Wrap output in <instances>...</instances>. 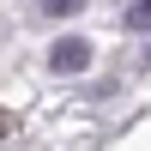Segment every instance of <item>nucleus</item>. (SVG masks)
Here are the masks:
<instances>
[{
	"label": "nucleus",
	"mask_w": 151,
	"mask_h": 151,
	"mask_svg": "<svg viewBox=\"0 0 151 151\" xmlns=\"http://www.w3.org/2000/svg\"><path fill=\"white\" fill-rule=\"evenodd\" d=\"M121 24H127L133 36H151V0H127V6H121Z\"/></svg>",
	"instance_id": "obj_2"
},
{
	"label": "nucleus",
	"mask_w": 151,
	"mask_h": 151,
	"mask_svg": "<svg viewBox=\"0 0 151 151\" xmlns=\"http://www.w3.org/2000/svg\"><path fill=\"white\" fill-rule=\"evenodd\" d=\"M97 67V42L91 36H55L48 42V73L55 79H79V73Z\"/></svg>",
	"instance_id": "obj_1"
},
{
	"label": "nucleus",
	"mask_w": 151,
	"mask_h": 151,
	"mask_svg": "<svg viewBox=\"0 0 151 151\" xmlns=\"http://www.w3.org/2000/svg\"><path fill=\"white\" fill-rule=\"evenodd\" d=\"M48 18H79V12H91V0H42Z\"/></svg>",
	"instance_id": "obj_3"
},
{
	"label": "nucleus",
	"mask_w": 151,
	"mask_h": 151,
	"mask_svg": "<svg viewBox=\"0 0 151 151\" xmlns=\"http://www.w3.org/2000/svg\"><path fill=\"white\" fill-rule=\"evenodd\" d=\"M139 67H145V73H151V42H145V48H139Z\"/></svg>",
	"instance_id": "obj_4"
}]
</instances>
